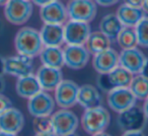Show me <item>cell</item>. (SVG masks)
<instances>
[{
    "label": "cell",
    "instance_id": "74e56055",
    "mask_svg": "<svg viewBox=\"0 0 148 136\" xmlns=\"http://www.w3.org/2000/svg\"><path fill=\"white\" fill-rule=\"evenodd\" d=\"M36 136H58L53 131L51 132H45V133H36Z\"/></svg>",
    "mask_w": 148,
    "mask_h": 136
},
{
    "label": "cell",
    "instance_id": "9a60e30c",
    "mask_svg": "<svg viewBox=\"0 0 148 136\" xmlns=\"http://www.w3.org/2000/svg\"><path fill=\"white\" fill-rule=\"evenodd\" d=\"M40 16L44 23L63 25L68 19L67 8L60 0H54L44 6H41Z\"/></svg>",
    "mask_w": 148,
    "mask_h": 136
},
{
    "label": "cell",
    "instance_id": "ab89813d",
    "mask_svg": "<svg viewBox=\"0 0 148 136\" xmlns=\"http://www.w3.org/2000/svg\"><path fill=\"white\" fill-rule=\"evenodd\" d=\"M141 8L144 10V12L148 13V0H143V3H142Z\"/></svg>",
    "mask_w": 148,
    "mask_h": 136
},
{
    "label": "cell",
    "instance_id": "1f68e13d",
    "mask_svg": "<svg viewBox=\"0 0 148 136\" xmlns=\"http://www.w3.org/2000/svg\"><path fill=\"white\" fill-rule=\"evenodd\" d=\"M124 3L131 6H136V7H141L143 0H124Z\"/></svg>",
    "mask_w": 148,
    "mask_h": 136
},
{
    "label": "cell",
    "instance_id": "7c38bea8",
    "mask_svg": "<svg viewBox=\"0 0 148 136\" xmlns=\"http://www.w3.org/2000/svg\"><path fill=\"white\" fill-rule=\"evenodd\" d=\"M64 64L71 69H81L89 61L90 53L84 45H66L63 49Z\"/></svg>",
    "mask_w": 148,
    "mask_h": 136
},
{
    "label": "cell",
    "instance_id": "ee69618b",
    "mask_svg": "<svg viewBox=\"0 0 148 136\" xmlns=\"http://www.w3.org/2000/svg\"><path fill=\"white\" fill-rule=\"evenodd\" d=\"M65 136H79V135H77L75 132H73V133H70V134H67V135H65Z\"/></svg>",
    "mask_w": 148,
    "mask_h": 136
},
{
    "label": "cell",
    "instance_id": "7402d4cb",
    "mask_svg": "<svg viewBox=\"0 0 148 136\" xmlns=\"http://www.w3.org/2000/svg\"><path fill=\"white\" fill-rule=\"evenodd\" d=\"M15 89L17 95L23 99H31L38 93L43 91L37 76L34 74L18 77L15 84Z\"/></svg>",
    "mask_w": 148,
    "mask_h": 136
},
{
    "label": "cell",
    "instance_id": "d6a6232c",
    "mask_svg": "<svg viewBox=\"0 0 148 136\" xmlns=\"http://www.w3.org/2000/svg\"><path fill=\"white\" fill-rule=\"evenodd\" d=\"M140 74L145 76L146 78H148V58L145 59V62L143 64V67H142L141 71H140Z\"/></svg>",
    "mask_w": 148,
    "mask_h": 136
},
{
    "label": "cell",
    "instance_id": "8992f818",
    "mask_svg": "<svg viewBox=\"0 0 148 136\" xmlns=\"http://www.w3.org/2000/svg\"><path fill=\"white\" fill-rule=\"evenodd\" d=\"M66 8L69 19L87 23L95 19L97 11L95 0H70Z\"/></svg>",
    "mask_w": 148,
    "mask_h": 136
},
{
    "label": "cell",
    "instance_id": "ffe728a7",
    "mask_svg": "<svg viewBox=\"0 0 148 136\" xmlns=\"http://www.w3.org/2000/svg\"><path fill=\"white\" fill-rule=\"evenodd\" d=\"M116 15L124 27H135L136 25L145 16V12L141 7L131 6L124 3L117 9Z\"/></svg>",
    "mask_w": 148,
    "mask_h": 136
},
{
    "label": "cell",
    "instance_id": "7bdbcfd3",
    "mask_svg": "<svg viewBox=\"0 0 148 136\" xmlns=\"http://www.w3.org/2000/svg\"><path fill=\"white\" fill-rule=\"evenodd\" d=\"M8 0H0V6H4Z\"/></svg>",
    "mask_w": 148,
    "mask_h": 136
},
{
    "label": "cell",
    "instance_id": "f546056e",
    "mask_svg": "<svg viewBox=\"0 0 148 136\" xmlns=\"http://www.w3.org/2000/svg\"><path fill=\"white\" fill-rule=\"evenodd\" d=\"M11 107H12V103L9 100V98L4 95L2 93H0V114L3 113L4 111H6L7 109H9Z\"/></svg>",
    "mask_w": 148,
    "mask_h": 136
},
{
    "label": "cell",
    "instance_id": "cb8c5ba5",
    "mask_svg": "<svg viewBox=\"0 0 148 136\" xmlns=\"http://www.w3.org/2000/svg\"><path fill=\"white\" fill-rule=\"evenodd\" d=\"M124 25L118 19L116 13H110L101 19L99 23V31L105 34L110 40H116Z\"/></svg>",
    "mask_w": 148,
    "mask_h": 136
},
{
    "label": "cell",
    "instance_id": "8fae6325",
    "mask_svg": "<svg viewBox=\"0 0 148 136\" xmlns=\"http://www.w3.org/2000/svg\"><path fill=\"white\" fill-rule=\"evenodd\" d=\"M33 58L25 55L17 54L15 56L5 58V74L15 77H23L33 74Z\"/></svg>",
    "mask_w": 148,
    "mask_h": 136
},
{
    "label": "cell",
    "instance_id": "e0dca14e",
    "mask_svg": "<svg viewBox=\"0 0 148 136\" xmlns=\"http://www.w3.org/2000/svg\"><path fill=\"white\" fill-rule=\"evenodd\" d=\"M92 66L97 73H107L119 66V54L112 48L95 54Z\"/></svg>",
    "mask_w": 148,
    "mask_h": 136
},
{
    "label": "cell",
    "instance_id": "f1b7e54d",
    "mask_svg": "<svg viewBox=\"0 0 148 136\" xmlns=\"http://www.w3.org/2000/svg\"><path fill=\"white\" fill-rule=\"evenodd\" d=\"M33 127L36 133H45L53 131L51 116H40L35 117L33 122Z\"/></svg>",
    "mask_w": 148,
    "mask_h": 136
},
{
    "label": "cell",
    "instance_id": "4316f807",
    "mask_svg": "<svg viewBox=\"0 0 148 136\" xmlns=\"http://www.w3.org/2000/svg\"><path fill=\"white\" fill-rule=\"evenodd\" d=\"M116 40H117L119 46L122 48V50L134 48L138 45L137 36H136V32L134 27H124Z\"/></svg>",
    "mask_w": 148,
    "mask_h": 136
},
{
    "label": "cell",
    "instance_id": "ac0fdd59",
    "mask_svg": "<svg viewBox=\"0 0 148 136\" xmlns=\"http://www.w3.org/2000/svg\"><path fill=\"white\" fill-rule=\"evenodd\" d=\"M36 76L43 91H54L63 79V75L59 68L45 65L41 66L38 69Z\"/></svg>",
    "mask_w": 148,
    "mask_h": 136
},
{
    "label": "cell",
    "instance_id": "5bb4252c",
    "mask_svg": "<svg viewBox=\"0 0 148 136\" xmlns=\"http://www.w3.org/2000/svg\"><path fill=\"white\" fill-rule=\"evenodd\" d=\"M146 57L137 47L123 49L119 54V65L133 75L139 74Z\"/></svg>",
    "mask_w": 148,
    "mask_h": 136
},
{
    "label": "cell",
    "instance_id": "4fadbf2b",
    "mask_svg": "<svg viewBox=\"0 0 148 136\" xmlns=\"http://www.w3.org/2000/svg\"><path fill=\"white\" fill-rule=\"evenodd\" d=\"M55 100L45 91H41L29 99L27 110L34 117L51 116L55 109Z\"/></svg>",
    "mask_w": 148,
    "mask_h": 136
},
{
    "label": "cell",
    "instance_id": "836d02e7",
    "mask_svg": "<svg viewBox=\"0 0 148 136\" xmlns=\"http://www.w3.org/2000/svg\"><path fill=\"white\" fill-rule=\"evenodd\" d=\"M5 74V58L0 56V76Z\"/></svg>",
    "mask_w": 148,
    "mask_h": 136
},
{
    "label": "cell",
    "instance_id": "e575fe53",
    "mask_svg": "<svg viewBox=\"0 0 148 136\" xmlns=\"http://www.w3.org/2000/svg\"><path fill=\"white\" fill-rule=\"evenodd\" d=\"M32 2L34 3V4H36L37 6H44V5L48 4V3L52 2V1H54V0H31Z\"/></svg>",
    "mask_w": 148,
    "mask_h": 136
},
{
    "label": "cell",
    "instance_id": "d6986e66",
    "mask_svg": "<svg viewBox=\"0 0 148 136\" xmlns=\"http://www.w3.org/2000/svg\"><path fill=\"white\" fill-rule=\"evenodd\" d=\"M41 39L44 46L61 47L64 42V27L63 25L56 23H44L40 31Z\"/></svg>",
    "mask_w": 148,
    "mask_h": 136
},
{
    "label": "cell",
    "instance_id": "f6af8a7d",
    "mask_svg": "<svg viewBox=\"0 0 148 136\" xmlns=\"http://www.w3.org/2000/svg\"><path fill=\"white\" fill-rule=\"evenodd\" d=\"M2 29H3V25H2V21H1V19H0V33L2 32Z\"/></svg>",
    "mask_w": 148,
    "mask_h": 136
},
{
    "label": "cell",
    "instance_id": "44dd1931",
    "mask_svg": "<svg viewBox=\"0 0 148 136\" xmlns=\"http://www.w3.org/2000/svg\"><path fill=\"white\" fill-rule=\"evenodd\" d=\"M101 101L103 99L97 87L91 84H83L79 87L77 104H79L83 109H91L101 106Z\"/></svg>",
    "mask_w": 148,
    "mask_h": 136
},
{
    "label": "cell",
    "instance_id": "f35d334b",
    "mask_svg": "<svg viewBox=\"0 0 148 136\" xmlns=\"http://www.w3.org/2000/svg\"><path fill=\"white\" fill-rule=\"evenodd\" d=\"M5 89V81L2 76H0V93H3Z\"/></svg>",
    "mask_w": 148,
    "mask_h": 136
},
{
    "label": "cell",
    "instance_id": "4dcf8cb0",
    "mask_svg": "<svg viewBox=\"0 0 148 136\" xmlns=\"http://www.w3.org/2000/svg\"><path fill=\"white\" fill-rule=\"evenodd\" d=\"M95 3L103 7H109L112 5H115L117 2H119V0H95Z\"/></svg>",
    "mask_w": 148,
    "mask_h": 136
},
{
    "label": "cell",
    "instance_id": "484cf974",
    "mask_svg": "<svg viewBox=\"0 0 148 136\" xmlns=\"http://www.w3.org/2000/svg\"><path fill=\"white\" fill-rule=\"evenodd\" d=\"M128 87L137 100L144 101L148 97V78H146L140 73L133 76Z\"/></svg>",
    "mask_w": 148,
    "mask_h": 136
},
{
    "label": "cell",
    "instance_id": "60d3db41",
    "mask_svg": "<svg viewBox=\"0 0 148 136\" xmlns=\"http://www.w3.org/2000/svg\"><path fill=\"white\" fill-rule=\"evenodd\" d=\"M0 136H17V134L8 133V132H4V131H0Z\"/></svg>",
    "mask_w": 148,
    "mask_h": 136
},
{
    "label": "cell",
    "instance_id": "d590c367",
    "mask_svg": "<svg viewBox=\"0 0 148 136\" xmlns=\"http://www.w3.org/2000/svg\"><path fill=\"white\" fill-rule=\"evenodd\" d=\"M122 136H145L142 131H128L124 132Z\"/></svg>",
    "mask_w": 148,
    "mask_h": 136
},
{
    "label": "cell",
    "instance_id": "52a82bcc",
    "mask_svg": "<svg viewBox=\"0 0 148 136\" xmlns=\"http://www.w3.org/2000/svg\"><path fill=\"white\" fill-rule=\"evenodd\" d=\"M53 132L58 136H65L73 133L78 127L79 120L73 112L62 109L51 116Z\"/></svg>",
    "mask_w": 148,
    "mask_h": 136
},
{
    "label": "cell",
    "instance_id": "277c9868",
    "mask_svg": "<svg viewBox=\"0 0 148 136\" xmlns=\"http://www.w3.org/2000/svg\"><path fill=\"white\" fill-rule=\"evenodd\" d=\"M34 11L31 0H8L4 5V16L8 23L14 25L25 23Z\"/></svg>",
    "mask_w": 148,
    "mask_h": 136
},
{
    "label": "cell",
    "instance_id": "603a6c76",
    "mask_svg": "<svg viewBox=\"0 0 148 136\" xmlns=\"http://www.w3.org/2000/svg\"><path fill=\"white\" fill-rule=\"evenodd\" d=\"M40 59L43 65L49 67L59 68L61 69L64 64L63 50L60 47H52V46H44L39 54Z\"/></svg>",
    "mask_w": 148,
    "mask_h": 136
},
{
    "label": "cell",
    "instance_id": "83f0119b",
    "mask_svg": "<svg viewBox=\"0 0 148 136\" xmlns=\"http://www.w3.org/2000/svg\"><path fill=\"white\" fill-rule=\"evenodd\" d=\"M134 29L137 36L138 45L148 48V16H144Z\"/></svg>",
    "mask_w": 148,
    "mask_h": 136
},
{
    "label": "cell",
    "instance_id": "9c48e42d",
    "mask_svg": "<svg viewBox=\"0 0 148 136\" xmlns=\"http://www.w3.org/2000/svg\"><path fill=\"white\" fill-rule=\"evenodd\" d=\"M55 103L62 109H69L77 104L79 87L72 80L62 79L55 89Z\"/></svg>",
    "mask_w": 148,
    "mask_h": 136
},
{
    "label": "cell",
    "instance_id": "6da1fadb",
    "mask_svg": "<svg viewBox=\"0 0 148 136\" xmlns=\"http://www.w3.org/2000/svg\"><path fill=\"white\" fill-rule=\"evenodd\" d=\"M14 47L17 54L32 58L39 56L44 47L40 32L34 27H21L15 35Z\"/></svg>",
    "mask_w": 148,
    "mask_h": 136
},
{
    "label": "cell",
    "instance_id": "30bf717a",
    "mask_svg": "<svg viewBox=\"0 0 148 136\" xmlns=\"http://www.w3.org/2000/svg\"><path fill=\"white\" fill-rule=\"evenodd\" d=\"M136 100L129 87H118L108 93L109 107L118 114L135 106Z\"/></svg>",
    "mask_w": 148,
    "mask_h": 136
},
{
    "label": "cell",
    "instance_id": "b9f144b4",
    "mask_svg": "<svg viewBox=\"0 0 148 136\" xmlns=\"http://www.w3.org/2000/svg\"><path fill=\"white\" fill-rule=\"evenodd\" d=\"M91 136H111V135H110V134H108V133H106L105 131H103V132H99V133L92 134Z\"/></svg>",
    "mask_w": 148,
    "mask_h": 136
},
{
    "label": "cell",
    "instance_id": "ba28073f",
    "mask_svg": "<svg viewBox=\"0 0 148 136\" xmlns=\"http://www.w3.org/2000/svg\"><path fill=\"white\" fill-rule=\"evenodd\" d=\"M64 27V42L66 45H85L89 35L90 27L87 23L72 21H66Z\"/></svg>",
    "mask_w": 148,
    "mask_h": 136
},
{
    "label": "cell",
    "instance_id": "3957f363",
    "mask_svg": "<svg viewBox=\"0 0 148 136\" xmlns=\"http://www.w3.org/2000/svg\"><path fill=\"white\" fill-rule=\"evenodd\" d=\"M132 78L133 74L119 65L110 72L99 73L97 82L99 89L109 93L118 87H128Z\"/></svg>",
    "mask_w": 148,
    "mask_h": 136
},
{
    "label": "cell",
    "instance_id": "5b68a950",
    "mask_svg": "<svg viewBox=\"0 0 148 136\" xmlns=\"http://www.w3.org/2000/svg\"><path fill=\"white\" fill-rule=\"evenodd\" d=\"M147 122L143 109L133 106L129 109L119 113L117 123L120 129L124 132L128 131H142Z\"/></svg>",
    "mask_w": 148,
    "mask_h": 136
},
{
    "label": "cell",
    "instance_id": "8d00e7d4",
    "mask_svg": "<svg viewBox=\"0 0 148 136\" xmlns=\"http://www.w3.org/2000/svg\"><path fill=\"white\" fill-rule=\"evenodd\" d=\"M142 109H143V112H144V114H145L146 118L148 119V97L144 100V105Z\"/></svg>",
    "mask_w": 148,
    "mask_h": 136
},
{
    "label": "cell",
    "instance_id": "2e32d148",
    "mask_svg": "<svg viewBox=\"0 0 148 136\" xmlns=\"http://www.w3.org/2000/svg\"><path fill=\"white\" fill-rule=\"evenodd\" d=\"M25 126L23 114L15 108H9L0 114V131L17 134Z\"/></svg>",
    "mask_w": 148,
    "mask_h": 136
},
{
    "label": "cell",
    "instance_id": "d4e9b609",
    "mask_svg": "<svg viewBox=\"0 0 148 136\" xmlns=\"http://www.w3.org/2000/svg\"><path fill=\"white\" fill-rule=\"evenodd\" d=\"M87 51L90 54H97L111 48V40L101 31L92 32L85 43Z\"/></svg>",
    "mask_w": 148,
    "mask_h": 136
},
{
    "label": "cell",
    "instance_id": "7a4b0ae2",
    "mask_svg": "<svg viewBox=\"0 0 148 136\" xmlns=\"http://www.w3.org/2000/svg\"><path fill=\"white\" fill-rule=\"evenodd\" d=\"M111 115L103 106L86 109L81 117V125L86 133L95 134L105 131L110 125Z\"/></svg>",
    "mask_w": 148,
    "mask_h": 136
}]
</instances>
